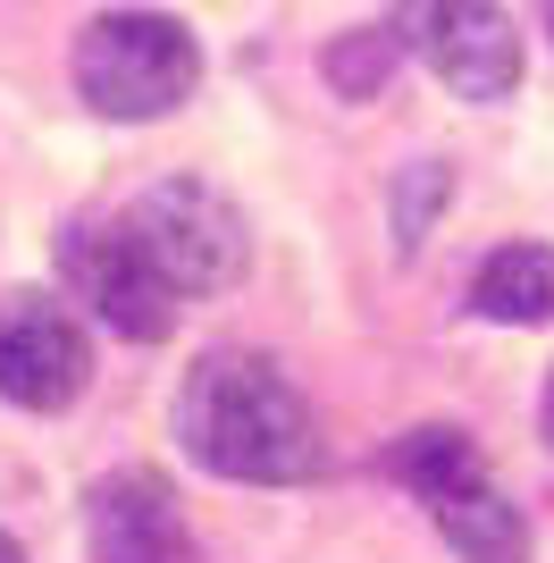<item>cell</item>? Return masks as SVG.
<instances>
[{
	"instance_id": "cell-9",
	"label": "cell",
	"mask_w": 554,
	"mask_h": 563,
	"mask_svg": "<svg viewBox=\"0 0 554 563\" xmlns=\"http://www.w3.org/2000/svg\"><path fill=\"white\" fill-rule=\"evenodd\" d=\"M429 521H437V539L462 563H530V514L505 488H487V479L445 496V505H429Z\"/></svg>"
},
{
	"instance_id": "cell-10",
	"label": "cell",
	"mask_w": 554,
	"mask_h": 563,
	"mask_svg": "<svg viewBox=\"0 0 554 563\" xmlns=\"http://www.w3.org/2000/svg\"><path fill=\"white\" fill-rule=\"evenodd\" d=\"M378 471H387L395 488H412L420 505H445V496H462V488H479V479H487L479 446H470L462 429H445V421L403 429V438H395V446L378 454Z\"/></svg>"
},
{
	"instance_id": "cell-6",
	"label": "cell",
	"mask_w": 554,
	"mask_h": 563,
	"mask_svg": "<svg viewBox=\"0 0 554 563\" xmlns=\"http://www.w3.org/2000/svg\"><path fill=\"white\" fill-rule=\"evenodd\" d=\"M92 378V336L76 311L43 286H9L0 295V396L18 412H68Z\"/></svg>"
},
{
	"instance_id": "cell-5",
	"label": "cell",
	"mask_w": 554,
	"mask_h": 563,
	"mask_svg": "<svg viewBox=\"0 0 554 563\" xmlns=\"http://www.w3.org/2000/svg\"><path fill=\"white\" fill-rule=\"evenodd\" d=\"M395 34L462 101H505L521 85V34L496 0H403Z\"/></svg>"
},
{
	"instance_id": "cell-11",
	"label": "cell",
	"mask_w": 554,
	"mask_h": 563,
	"mask_svg": "<svg viewBox=\"0 0 554 563\" xmlns=\"http://www.w3.org/2000/svg\"><path fill=\"white\" fill-rule=\"evenodd\" d=\"M395 59H403V34H395V25H353V34L328 43V85L345 101H369L395 76Z\"/></svg>"
},
{
	"instance_id": "cell-8",
	"label": "cell",
	"mask_w": 554,
	"mask_h": 563,
	"mask_svg": "<svg viewBox=\"0 0 554 563\" xmlns=\"http://www.w3.org/2000/svg\"><path fill=\"white\" fill-rule=\"evenodd\" d=\"M470 311L496 329H546L554 320V253L546 244H496L470 278Z\"/></svg>"
},
{
	"instance_id": "cell-15",
	"label": "cell",
	"mask_w": 554,
	"mask_h": 563,
	"mask_svg": "<svg viewBox=\"0 0 554 563\" xmlns=\"http://www.w3.org/2000/svg\"><path fill=\"white\" fill-rule=\"evenodd\" d=\"M530 9H538V25H546V34H554V0H530Z\"/></svg>"
},
{
	"instance_id": "cell-13",
	"label": "cell",
	"mask_w": 554,
	"mask_h": 563,
	"mask_svg": "<svg viewBox=\"0 0 554 563\" xmlns=\"http://www.w3.org/2000/svg\"><path fill=\"white\" fill-rule=\"evenodd\" d=\"M538 421H546V446H554V371H546V404H538Z\"/></svg>"
},
{
	"instance_id": "cell-14",
	"label": "cell",
	"mask_w": 554,
	"mask_h": 563,
	"mask_svg": "<svg viewBox=\"0 0 554 563\" xmlns=\"http://www.w3.org/2000/svg\"><path fill=\"white\" fill-rule=\"evenodd\" d=\"M0 563H25V547H18V539H9V530H0Z\"/></svg>"
},
{
	"instance_id": "cell-7",
	"label": "cell",
	"mask_w": 554,
	"mask_h": 563,
	"mask_svg": "<svg viewBox=\"0 0 554 563\" xmlns=\"http://www.w3.org/2000/svg\"><path fill=\"white\" fill-rule=\"evenodd\" d=\"M85 547L92 563H202L193 530H185L177 496L152 471H110L85 496Z\"/></svg>"
},
{
	"instance_id": "cell-2",
	"label": "cell",
	"mask_w": 554,
	"mask_h": 563,
	"mask_svg": "<svg viewBox=\"0 0 554 563\" xmlns=\"http://www.w3.org/2000/svg\"><path fill=\"white\" fill-rule=\"evenodd\" d=\"M68 76H76V93H85V110L143 126V118H168L177 101H193L202 43L177 18H160V9H110V18H92L76 34Z\"/></svg>"
},
{
	"instance_id": "cell-4",
	"label": "cell",
	"mask_w": 554,
	"mask_h": 563,
	"mask_svg": "<svg viewBox=\"0 0 554 563\" xmlns=\"http://www.w3.org/2000/svg\"><path fill=\"white\" fill-rule=\"evenodd\" d=\"M59 278H68V295L101 329L135 336V345H160V336L177 329V295H168L160 269L135 253V235H126L118 211L68 219V235H59Z\"/></svg>"
},
{
	"instance_id": "cell-1",
	"label": "cell",
	"mask_w": 554,
	"mask_h": 563,
	"mask_svg": "<svg viewBox=\"0 0 554 563\" xmlns=\"http://www.w3.org/2000/svg\"><path fill=\"white\" fill-rule=\"evenodd\" d=\"M177 438L210 479L295 488L320 471V421L286 371L253 345H210L177 387Z\"/></svg>"
},
{
	"instance_id": "cell-3",
	"label": "cell",
	"mask_w": 554,
	"mask_h": 563,
	"mask_svg": "<svg viewBox=\"0 0 554 563\" xmlns=\"http://www.w3.org/2000/svg\"><path fill=\"white\" fill-rule=\"evenodd\" d=\"M118 219H126L135 253L160 269V286L177 295V303L228 295V286L244 278V261H253L244 211H235L219 186H202V177H160V186H143Z\"/></svg>"
},
{
	"instance_id": "cell-12",
	"label": "cell",
	"mask_w": 554,
	"mask_h": 563,
	"mask_svg": "<svg viewBox=\"0 0 554 563\" xmlns=\"http://www.w3.org/2000/svg\"><path fill=\"white\" fill-rule=\"evenodd\" d=\"M445 202H454V168H445V161H412V168H403V186H395V244L412 253Z\"/></svg>"
}]
</instances>
